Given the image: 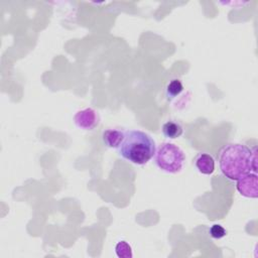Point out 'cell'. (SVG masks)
I'll return each mask as SVG.
<instances>
[{
    "mask_svg": "<svg viewBox=\"0 0 258 258\" xmlns=\"http://www.w3.org/2000/svg\"><path fill=\"white\" fill-rule=\"evenodd\" d=\"M196 168L203 174H212L215 170V160L208 153H199L194 160Z\"/></svg>",
    "mask_w": 258,
    "mask_h": 258,
    "instance_id": "8992f818",
    "label": "cell"
},
{
    "mask_svg": "<svg viewBox=\"0 0 258 258\" xmlns=\"http://www.w3.org/2000/svg\"><path fill=\"white\" fill-rule=\"evenodd\" d=\"M118 152L127 161L143 165L154 156L156 146L154 140L147 133L140 130H129L125 132Z\"/></svg>",
    "mask_w": 258,
    "mask_h": 258,
    "instance_id": "7a4b0ae2",
    "label": "cell"
},
{
    "mask_svg": "<svg viewBox=\"0 0 258 258\" xmlns=\"http://www.w3.org/2000/svg\"><path fill=\"white\" fill-rule=\"evenodd\" d=\"M237 190L241 196L250 199L258 197V180L256 173H247L237 180Z\"/></svg>",
    "mask_w": 258,
    "mask_h": 258,
    "instance_id": "5b68a950",
    "label": "cell"
},
{
    "mask_svg": "<svg viewBox=\"0 0 258 258\" xmlns=\"http://www.w3.org/2000/svg\"><path fill=\"white\" fill-rule=\"evenodd\" d=\"M115 252L120 258H131L133 256L131 246L126 241H119L115 246Z\"/></svg>",
    "mask_w": 258,
    "mask_h": 258,
    "instance_id": "30bf717a",
    "label": "cell"
},
{
    "mask_svg": "<svg viewBox=\"0 0 258 258\" xmlns=\"http://www.w3.org/2000/svg\"><path fill=\"white\" fill-rule=\"evenodd\" d=\"M162 133L168 139H176L183 133L182 126L173 120H169L162 125Z\"/></svg>",
    "mask_w": 258,
    "mask_h": 258,
    "instance_id": "ba28073f",
    "label": "cell"
},
{
    "mask_svg": "<svg viewBox=\"0 0 258 258\" xmlns=\"http://www.w3.org/2000/svg\"><path fill=\"white\" fill-rule=\"evenodd\" d=\"M256 147L249 148L245 144L230 143L219 152L218 161L222 173L231 180H238L242 176L256 172Z\"/></svg>",
    "mask_w": 258,
    "mask_h": 258,
    "instance_id": "6da1fadb",
    "label": "cell"
},
{
    "mask_svg": "<svg viewBox=\"0 0 258 258\" xmlns=\"http://www.w3.org/2000/svg\"><path fill=\"white\" fill-rule=\"evenodd\" d=\"M209 233H210V236L214 239H222L227 235L226 229L219 224H215V225L211 226Z\"/></svg>",
    "mask_w": 258,
    "mask_h": 258,
    "instance_id": "8fae6325",
    "label": "cell"
},
{
    "mask_svg": "<svg viewBox=\"0 0 258 258\" xmlns=\"http://www.w3.org/2000/svg\"><path fill=\"white\" fill-rule=\"evenodd\" d=\"M182 91H183V86L181 82L177 79H173L166 86V90H165L166 97L168 99H173L177 97Z\"/></svg>",
    "mask_w": 258,
    "mask_h": 258,
    "instance_id": "9c48e42d",
    "label": "cell"
},
{
    "mask_svg": "<svg viewBox=\"0 0 258 258\" xmlns=\"http://www.w3.org/2000/svg\"><path fill=\"white\" fill-rule=\"evenodd\" d=\"M154 160L161 170L168 173H177L183 167L185 156L178 146L164 142L156 150Z\"/></svg>",
    "mask_w": 258,
    "mask_h": 258,
    "instance_id": "3957f363",
    "label": "cell"
},
{
    "mask_svg": "<svg viewBox=\"0 0 258 258\" xmlns=\"http://www.w3.org/2000/svg\"><path fill=\"white\" fill-rule=\"evenodd\" d=\"M125 132L119 129H107L102 134L104 144L109 148H118L122 143Z\"/></svg>",
    "mask_w": 258,
    "mask_h": 258,
    "instance_id": "52a82bcc",
    "label": "cell"
},
{
    "mask_svg": "<svg viewBox=\"0 0 258 258\" xmlns=\"http://www.w3.org/2000/svg\"><path fill=\"white\" fill-rule=\"evenodd\" d=\"M77 127L83 130H93L100 123V117L98 113L92 108H86L76 113L74 117Z\"/></svg>",
    "mask_w": 258,
    "mask_h": 258,
    "instance_id": "277c9868",
    "label": "cell"
}]
</instances>
